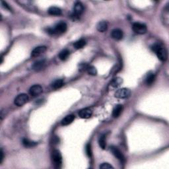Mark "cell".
I'll return each instance as SVG.
<instances>
[{
	"label": "cell",
	"instance_id": "obj_27",
	"mask_svg": "<svg viewBox=\"0 0 169 169\" xmlns=\"http://www.w3.org/2000/svg\"><path fill=\"white\" fill-rule=\"evenodd\" d=\"M100 168L102 169H110V168H114V167L109 163H103L101 165H100Z\"/></svg>",
	"mask_w": 169,
	"mask_h": 169
},
{
	"label": "cell",
	"instance_id": "obj_8",
	"mask_svg": "<svg viewBox=\"0 0 169 169\" xmlns=\"http://www.w3.org/2000/svg\"><path fill=\"white\" fill-rule=\"evenodd\" d=\"M84 8L83 4L80 2H77L74 5V9H73V14L72 15L73 17H75V19L79 18L82 13L83 12Z\"/></svg>",
	"mask_w": 169,
	"mask_h": 169
},
{
	"label": "cell",
	"instance_id": "obj_10",
	"mask_svg": "<svg viewBox=\"0 0 169 169\" xmlns=\"http://www.w3.org/2000/svg\"><path fill=\"white\" fill-rule=\"evenodd\" d=\"M46 50H47V48H46V46H38V47L35 48L34 50L32 51V52H31V57H39L41 54H44V53L46 51Z\"/></svg>",
	"mask_w": 169,
	"mask_h": 169
},
{
	"label": "cell",
	"instance_id": "obj_1",
	"mask_svg": "<svg viewBox=\"0 0 169 169\" xmlns=\"http://www.w3.org/2000/svg\"><path fill=\"white\" fill-rule=\"evenodd\" d=\"M151 48H152L153 52L155 53V54L157 55L158 58L161 62H165L167 59V51L161 44H154Z\"/></svg>",
	"mask_w": 169,
	"mask_h": 169
},
{
	"label": "cell",
	"instance_id": "obj_28",
	"mask_svg": "<svg viewBox=\"0 0 169 169\" xmlns=\"http://www.w3.org/2000/svg\"><path fill=\"white\" fill-rule=\"evenodd\" d=\"M86 152L87 154L89 157H91V155H92V151H91V147L90 144H88L86 147Z\"/></svg>",
	"mask_w": 169,
	"mask_h": 169
},
{
	"label": "cell",
	"instance_id": "obj_15",
	"mask_svg": "<svg viewBox=\"0 0 169 169\" xmlns=\"http://www.w3.org/2000/svg\"><path fill=\"white\" fill-rule=\"evenodd\" d=\"M123 110V106L122 104H118L113 109L112 112V116L114 118H118L120 116V115L121 114V113Z\"/></svg>",
	"mask_w": 169,
	"mask_h": 169
},
{
	"label": "cell",
	"instance_id": "obj_11",
	"mask_svg": "<svg viewBox=\"0 0 169 169\" xmlns=\"http://www.w3.org/2000/svg\"><path fill=\"white\" fill-rule=\"evenodd\" d=\"M93 112L90 108H83L79 112V116L81 118L87 119L92 116Z\"/></svg>",
	"mask_w": 169,
	"mask_h": 169
},
{
	"label": "cell",
	"instance_id": "obj_17",
	"mask_svg": "<svg viewBox=\"0 0 169 169\" xmlns=\"http://www.w3.org/2000/svg\"><path fill=\"white\" fill-rule=\"evenodd\" d=\"M123 80L120 77H116V78L113 79L112 81L110 82V86L112 87V88H117L122 84Z\"/></svg>",
	"mask_w": 169,
	"mask_h": 169
},
{
	"label": "cell",
	"instance_id": "obj_7",
	"mask_svg": "<svg viewBox=\"0 0 169 169\" xmlns=\"http://www.w3.org/2000/svg\"><path fill=\"white\" fill-rule=\"evenodd\" d=\"M133 30L138 34H143L147 32V26L145 24L141 23H135L133 24Z\"/></svg>",
	"mask_w": 169,
	"mask_h": 169
},
{
	"label": "cell",
	"instance_id": "obj_24",
	"mask_svg": "<svg viewBox=\"0 0 169 169\" xmlns=\"http://www.w3.org/2000/svg\"><path fill=\"white\" fill-rule=\"evenodd\" d=\"M155 75L153 74V73H151L145 79V83L147 85H151V84H153V82L155 81Z\"/></svg>",
	"mask_w": 169,
	"mask_h": 169
},
{
	"label": "cell",
	"instance_id": "obj_12",
	"mask_svg": "<svg viewBox=\"0 0 169 169\" xmlns=\"http://www.w3.org/2000/svg\"><path fill=\"white\" fill-rule=\"evenodd\" d=\"M123 35V32L120 29H118V28L114 29L111 32V36H112L113 39L116 40V41H120V40L122 39Z\"/></svg>",
	"mask_w": 169,
	"mask_h": 169
},
{
	"label": "cell",
	"instance_id": "obj_6",
	"mask_svg": "<svg viewBox=\"0 0 169 169\" xmlns=\"http://www.w3.org/2000/svg\"><path fill=\"white\" fill-rule=\"evenodd\" d=\"M28 101V97L26 94L22 93V94L19 95L15 99L14 103L16 106H23L24 104H26Z\"/></svg>",
	"mask_w": 169,
	"mask_h": 169
},
{
	"label": "cell",
	"instance_id": "obj_13",
	"mask_svg": "<svg viewBox=\"0 0 169 169\" xmlns=\"http://www.w3.org/2000/svg\"><path fill=\"white\" fill-rule=\"evenodd\" d=\"M45 64L46 62L45 60H44V59H42V60H39L34 62V64L32 65V69L35 71H40L44 68Z\"/></svg>",
	"mask_w": 169,
	"mask_h": 169
},
{
	"label": "cell",
	"instance_id": "obj_23",
	"mask_svg": "<svg viewBox=\"0 0 169 169\" xmlns=\"http://www.w3.org/2000/svg\"><path fill=\"white\" fill-rule=\"evenodd\" d=\"M69 55H70V51L67 49L62 50V52L59 53V57L62 60H66V59L68 58Z\"/></svg>",
	"mask_w": 169,
	"mask_h": 169
},
{
	"label": "cell",
	"instance_id": "obj_19",
	"mask_svg": "<svg viewBox=\"0 0 169 169\" xmlns=\"http://www.w3.org/2000/svg\"><path fill=\"white\" fill-rule=\"evenodd\" d=\"M164 11H163V21L164 22V24H165L166 26L168 25V15H169V13H168V6H166L165 8L164 9Z\"/></svg>",
	"mask_w": 169,
	"mask_h": 169
},
{
	"label": "cell",
	"instance_id": "obj_29",
	"mask_svg": "<svg viewBox=\"0 0 169 169\" xmlns=\"http://www.w3.org/2000/svg\"><path fill=\"white\" fill-rule=\"evenodd\" d=\"M3 159V149H1V151H0V164L2 163Z\"/></svg>",
	"mask_w": 169,
	"mask_h": 169
},
{
	"label": "cell",
	"instance_id": "obj_14",
	"mask_svg": "<svg viewBox=\"0 0 169 169\" xmlns=\"http://www.w3.org/2000/svg\"><path fill=\"white\" fill-rule=\"evenodd\" d=\"M75 120V116L73 114H70L66 116L62 120V126H68L69 124H72Z\"/></svg>",
	"mask_w": 169,
	"mask_h": 169
},
{
	"label": "cell",
	"instance_id": "obj_16",
	"mask_svg": "<svg viewBox=\"0 0 169 169\" xmlns=\"http://www.w3.org/2000/svg\"><path fill=\"white\" fill-rule=\"evenodd\" d=\"M48 13L53 16H59L62 14V10L57 7H51L48 9Z\"/></svg>",
	"mask_w": 169,
	"mask_h": 169
},
{
	"label": "cell",
	"instance_id": "obj_20",
	"mask_svg": "<svg viewBox=\"0 0 169 169\" xmlns=\"http://www.w3.org/2000/svg\"><path fill=\"white\" fill-rule=\"evenodd\" d=\"M23 144L24 147H32L36 146L37 143L36 142L30 141L29 139L24 138L23 140Z\"/></svg>",
	"mask_w": 169,
	"mask_h": 169
},
{
	"label": "cell",
	"instance_id": "obj_18",
	"mask_svg": "<svg viewBox=\"0 0 169 169\" xmlns=\"http://www.w3.org/2000/svg\"><path fill=\"white\" fill-rule=\"evenodd\" d=\"M97 30L101 32H104L107 30L108 28V24L106 21H101L98 23L97 26Z\"/></svg>",
	"mask_w": 169,
	"mask_h": 169
},
{
	"label": "cell",
	"instance_id": "obj_22",
	"mask_svg": "<svg viewBox=\"0 0 169 169\" xmlns=\"http://www.w3.org/2000/svg\"><path fill=\"white\" fill-rule=\"evenodd\" d=\"M64 81L62 79H57L55 81L54 83L52 84V87L54 89H57L61 88L64 85Z\"/></svg>",
	"mask_w": 169,
	"mask_h": 169
},
{
	"label": "cell",
	"instance_id": "obj_5",
	"mask_svg": "<svg viewBox=\"0 0 169 169\" xmlns=\"http://www.w3.org/2000/svg\"><path fill=\"white\" fill-rule=\"evenodd\" d=\"M131 91L129 89L122 88L118 90L115 93V97L118 99H126L130 96Z\"/></svg>",
	"mask_w": 169,
	"mask_h": 169
},
{
	"label": "cell",
	"instance_id": "obj_4",
	"mask_svg": "<svg viewBox=\"0 0 169 169\" xmlns=\"http://www.w3.org/2000/svg\"><path fill=\"white\" fill-rule=\"evenodd\" d=\"M110 151L113 155L116 158V159L118 160V161H120V163H124L126 162V158L124 157V155H123L120 149H118L116 147L114 146H112L110 147Z\"/></svg>",
	"mask_w": 169,
	"mask_h": 169
},
{
	"label": "cell",
	"instance_id": "obj_26",
	"mask_svg": "<svg viewBox=\"0 0 169 169\" xmlns=\"http://www.w3.org/2000/svg\"><path fill=\"white\" fill-rule=\"evenodd\" d=\"M86 71L88 72L89 74L91 75H96L97 74V71L94 66H88Z\"/></svg>",
	"mask_w": 169,
	"mask_h": 169
},
{
	"label": "cell",
	"instance_id": "obj_3",
	"mask_svg": "<svg viewBox=\"0 0 169 169\" xmlns=\"http://www.w3.org/2000/svg\"><path fill=\"white\" fill-rule=\"evenodd\" d=\"M52 159L54 165L56 168H60L62 164V156L58 150L53 151L52 153Z\"/></svg>",
	"mask_w": 169,
	"mask_h": 169
},
{
	"label": "cell",
	"instance_id": "obj_9",
	"mask_svg": "<svg viewBox=\"0 0 169 169\" xmlns=\"http://www.w3.org/2000/svg\"><path fill=\"white\" fill-rule=\"evenodd\" d=\"M43 91V89L40 84H34L29 89V93L31 96L36 97L38 95H41Z\"/></svg>",
	"mask_w": 169,
	"mask_h": 169
},
{
	"label": "cell",
	"instance_id": "obj_2",
	"mask_svg": "<svg viewBox=\"0 0 169 169\" xmlns=\"http://www.w3.org/2000/svg\"><path fill=\"white\" fill-rule=\"evenodd\" d=\"M67 24L64 22H59L55 26L54 28H48V32L50 34H63L67 30Z\"/></svg>",
	"mask_w": 169,
	"mask_h": 169
},
{
	"label": "cell",
	"instance_id": "obj_21",
	"mask_svg": "<svg viewBox=\"0 0 169 169\" xmlns=\"http://www.w3.org/2000/svg\"><path fill=\"white\" fill-rule=\"evenodd\" d=\"M86 44V42L83 39H80L77 42H75L74 44V47L76 49H81L83 48Z\"/></svg>",
	"mask_w": 169,
	"mask_h": 169
},
{
	"label": "cell",
	"instance_id": "obj_25",
	"mask_svg": "<svg viewBox=\"0 0 169 169\" xmlns=\"http://www.w3.org/2000/svg\"><path fill=\"white\" fill-rule=\"evenodd\" d=\"M99 144L101 147L103 149H104L106 148V139H105V135H101V137H99Z\"/></svg>",
	"mask_w": 169,
	"mask_h": 169
}]
</instances>
